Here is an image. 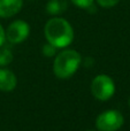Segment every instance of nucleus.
<instances>
[{
  "mask_svg": "<svg viewBox=\"0 0 130 131\" xmlns=\"http://www.w3.org/2000/svg\"><path fill=\"white\" fill-rule=\"evenodd\" d=\"M44 35L47 43L57 48H63L74 40V30L70 23L62 17H53L44 27Z\"/></svg>",
  "mask_w": 130,
  "mask_h": 131,
  "instance_id": "obj_1",
  "label": "nucleus"
},
{
  "mask_svg": "<svg viewBox=\"0 0 130 131\" xmlns=\"http://www.w3.org/2000/svg\"><path fill=\"white\" fill-rule=\"evenodd\" d=\"M82 62V57L75 50H64L57 55L53 62V72L60 79L71 77Z\"/></svg>",
  "mask_w": 130,
  "mask_h": 131,
  "instance_id": "obj_2",
  "label": "nucleus"
},
{
  "mask_svg": "<svg viewBox=\"0 0 130 131\" xmlns=\"http://www.w3.org/2000/svg\"><path fill=\"white\" fill-rule=\"evenodd\" d=\"M115 92V84L108 75H98L91 83V93L96 99L106 101L111 99Z\"/></svg>",
  "mask_w": 130,
  "mask_h": 131,
  "instance_id": "obj_3",
  "label": "nucleus"
},
{
  "mask_svg": "<svg viewBox=\"0 0 130 131\" xmlns=\"http://www.w3.org/2000/svg\"><path fill=\"white\" fill-rule=\"evenodd\" d=\"M123 115L116 109H110L99 114L96 120V127L99 131H117L123 125Z\"/></svg>",
  "mask_w": 130,
  "mask_h": 131,
  "instance_id": "obj_4",
  "label": "nucleus"
},
{
  "mask_svg": "<svg viewBox=\"0 0 130 131\" xmlns=\"http://www.w3.org/2000/svg\"><path fill=\"white\" fill-rule=\"evenodd\" d=\"M6 34V39L12 44H20L28 38L30 34V27L25 21L16 20L8 25Z\"/></svg>",
  "mask_w": 130,
  "mask_h": 131,
  "instance_id": "obj_5",
  "label": "nucleus"
},
{
  "mask_svg": "<svg viewBox=\"0 0 130 131\" xmlns=\"http://www.w3.org/2000/svg\"><path fill=\"white\" fill-rule=\"evenodd\" d=\"M23 6V0H0V17L8 18L16 15Z\"/></svg>",
  "mask_w": 130,
  "mask_h": 131,
  "instance_id": "obj_6",
  "label": "nucleus"
},
{
  "mask_svg": "<svg viewBox=\"0 0 130 131\" xmlns=\"http://www.w3.org/2000/svg\"><path fill=\"white\" fill-rule=\"evenodd\" d=\"M16 84H17V79L13 71L6 68L0 69V90L4 92L13 91L16 88Z\"/></svg>",
  "mask_w": 130,
  "mask_h": 131,
  "instance_id": "obj_7",
  "label": "nucleus"
},
{
  "mask_svg": "<svg viewBox=\"0 0 130 131\" xmlns=\"http://www.w3.org/2000/svg\"><path fill=\"white\" fill-rule=\"evenodd\" d=\"M68 8L67 0H50L46 4V12L50 15H60Z\"/></svg>",
  "mask_w": 130,
  "mask_h": 131,
  "instance_id": "obj_8",
  "label": "nucleus"
},
{
  "mask_svg": "<svg viewBox=\"0 0 130 131\" xmlns=\"http://www.w3.org/2000/svg\"><path fill=\"white\" fill-rule=\"evenodd\" d=\"M13 61V54L7 47L0 48V67L9 64Z\"/></svg>",
  "mask_w": 130,
  "mask_h": 131,
  "instance_id": "obj_9",
  "label": "nucleus"
},
{
  "mask_svg": "<svg viewBox=\"0 0 130 131\" xmlns=\"http://www.w3.org/2000/svg\"><path fill=\"white\" fill-rule=\"evenodd\" d=\"M55 53H57V47H55L54 45H52V44L47 43L43 46V54L45 55V57L51 58V57H53V55H55Z\"/></svg>",
  "mask_w": 130,
  "mask_h": 131,
  "instance_id": "obj_10",
  "label": "nucleus"
},
{
  "mask_svg": "<svg viewBox=\"0 0 130 131\" xmlns=\"http://www.w3.org/2000/svg\"><path fill=\"white\" fill-rule=\"evenodd\" d=\"M70 1L77 7L83 9H88L89 7H91L93 5V0H70Z\"/></svg>",
  "mask_w": 130,
  "mask_h": 131,
  "instance_id": "obj_11",
  "label": "nucleus"
},
{
  "mask_svg": "<svg viewBox=\"0 0 130 131\" xmlns=\"http://www.w3.org/2000/svg\"><path fill=\"white\" fill-rule=\"evenodd\" d=\"M99 6L104 7V8H111V7L116 6L120 2V0H97Z\"/></svg>",
  "mask_w": 130,
  "mask_h": 131,
  "instance_id": "obj_12",
  "label": "nucleus"
},
{
  "mask_svg": "<svg viewBox=\"0 0 130 131\" xmlns=\"http://www.w3.org/2000/svg\"><path fill=\"white\" fill-rule=\"evenodd\" d=\"M5 40H6V34H5V30L4 28L0 25V47L4 45Z\"/></svg>",
  "mask_w": 130,
  "mask_h": 131,
  "instance_id": "obj_13",
  "label": "nucleus"
},
{
  "mask_svg": "<svg viewBox=\"0 0 130 131\" xmlns=\"http://www.w3.org/2000/svg\"><path fill=\"white\" fill-rule=\"evenodd\" d=\"M128 104H129V106H130V99H129V101H128Z\"/></svg>",
  "mask_w": 130,
  "mask_h": 131,
  "instance_id": "obj_14",
  "label": "nucleus"
},
{
  "mask_svg": "<svg viewBox=\"0 0 130 131\" xmlns=\"http://www.w3.org/2000/svg\"><path fill=\"white\" fill-rule=\"evenodd\" d=\"M89 131H93V130H89Z\"/></svg>",
  "mask_w": 130,
  "mask_h": 131,
  "instance_id": "obj_15",
  "label": "nucleus"
}]
</instances>
